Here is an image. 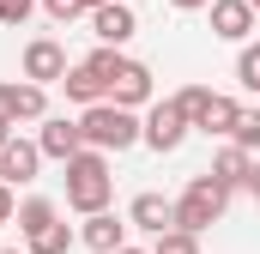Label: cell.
Returning <instances> with one entry per match:
<instances>
[{"mask_svg": "<svg viewBox=\"0 0 260 254\" xmlns=\"http://www.w3.org/2000/svg\"><path fill=\"white\" fill-rule=\"evenodd\" d=\"M109 200H115V176H109V157L103 151H79L73 164H67V206L79 212V218H91V212H109Z\"/></svg>", "mask_w": 260, "mask_h": 254, "instance_id": "1", "label": "cell"}, {"mask_svg": "<svg viewBox=\"0 0 260 254\" xmlns=\"http://www.w3.org/2000/svg\"><path fill=\"white\" fill-rule=\"evenodd\" d=\"M79 133H85V145H91V151H103V157H109V151L139 145V133H145V127H139V115H133V109L97 103V109H85V115H79Z\"/></svg>", "mask_w": 260, "mask_h": 254, "instance_id": "2", "label": "cell"}, {"mask_svg": "<svg viewBox=\"0 0 260 254\" xmlns=\"http://www.w3.org/2000/svg\"><path fill=\"white\" fill-rule=\"evenodd\" d=\"M224 206H230V194L218 188L212 176H194L188 188L176 194V230H188V236H200V230H212V224L224 218Z\"/></svg>", "mask_w": 260, "mask_h": 254, "instance_id": "3", "label": "cell"}, {"mask_svg": "<svg viewBox=\"0 0 260 254\" xmlns=\"http://www.w3.org/2000/svg\"><path fill=\"white\" fill-rule=\"evenodd\" d=\"M139 127H145L139 139H145L151 151H176V145H182V139L194 133V127H188V115L176 109V97H157V103H151V109L139 115Z\"/></svg>", "mask_w": 260, "mask_h": 254, "instance_id": "4", "label": "cell"}, {"mask_svg": "<svg viewBox=\"0 0 260 254\" xmlns=\"http://www.w3.org/2000/svg\"><path fill=\"white\" fill-rule=\"evenodd\" d=\"M0 121H12V127H24V121H49V91L43 85H30V79H6L0 85Z\"/></svg>", "mask_w": 260, "mask_h": 254, "instance_id": "5", "label": "cell"}, {"mask_svg": "<svg viewBox=\"0 0 260 254\" xmlns=\"http://www.w3.org/2000/svg\"><path fill=\"white\" fill-rule=\"evenodd\" d=\"M24 79L43 85V91L67 79V49L55 43V37H30V43H24Z\"/></svg>", "mask_w": 260, "mask_h": 254, "instance_id": "6", "label": "cell"}, {"mask_svg": "<svg viewBox=\"0 0 260 254\" xmlns=\"http://www.w3.org/2000/svg\"><path fill=\"white\" fill-rule=\"evenodd\" d=\"M91 30H97V49H127L133 30H139V18H133L127 0H109V6L91 12Z\"/></svg>", "mask_w": 260, "mask_h": 254, "instance_id": "7", "label": "cell"}, {"mask_svg": "<svg viewBox=\"0 0 260 254\" xmlns=\"http://www.w3.org/2000/svg\"><path fill=\"white\" fill-rule=\"evenodd\" d=\"M109 103H115V109H133V115H139V109H151V103H157L151 67H145V61H127V73L109 85Z\"/></svg>", "mask_w": 260, "mask_h": 254, "instance_id": "8", "label": "cell"}, {"mask_svg": "<svg viewBox=\"0 0 260 254\" xmlns=\"http://www.w3.org/2000/svg\"><path fill=\"white\" fill-rule=\"evenodd\" d=\"M37 170H43V151H37V139H6L0 145V182L6 188H24V182H37Z\"/></svg>", "mask_w": 260, "mask_h": 254, "instance_id": "9", "label": "cell"}, {"mask_svg": "<svg viewBox=\"0 0 260 254\" xmlns=\"http://www.w3.org/2000/svg\"><path fill=\"white\" fill-rule=\"evenodd\" d=\"M206 12H212V37H218V43H248L254 24H260L248 0H212Z\"/></svg>", "mask_w": 260, "mask_h": 254, "instance_id": "10", "label": "cell"}, {"mask_svg": "<svg viewBox=\"0 0 260 254\" xmlns=\"http://www.w3.org/2000/svg\"><path fill=\"white\" fill-rule=\"evenodd\" d=\"M37 151H43V157H55V164H73V157L85 151V133H79V121L49 115V121L37 127Z\"/></svg>", "mask_w": 260, "mask_h": 254, "instance_id": "11", "label": "cell"}, {"mask_svg": "<svg viewBox=\"0 0 260 254\" xmlns=\"http://www.w3.org/2000/svg\"><path fill=\"white\" fill-rule=\"evenodd\" d=\"M127 224H133V230H145L151 242H157V236H170V230H176V200H164V194H133Z\"/></svg>", "mask_w": 260, "mask_h": 254, "instance_id": "12", "label": "cell"}, {"mask_svg": "<svg viewBox=\"0 0 260 254\" xmlns=\"http://www.w3.org/2000/svg\"><path fill=\"white\" fill-rule=\"evenodd\" d=\"M206 176H212L224 194H236V188H248V176H254V157H248L242 145H230V139H224V145L212 151V170H206Z\"/></svg>", "mask_w": 260, "mask_h": 254, "instance_id": "13", "label": "cell"}, {"mask_svg": "<svg viewBox=\"0 0 260 254\" xmlns=\"http://www.w3.org/2000/svg\"><path fill=\"white\" fill-rule=\"evenodd\" d=\"M79 242H85V248H97V254L127 248V218H115V212H91V218L79 224Z\"/></svg>", "mask_w": 260, "mask_h": 254, "instance_id": "14", "label": "cell"}, {"mask_svg": "<svg viewBox=\"0 0 260 254\" xmlns=\"http://www.w3.org/2000/svg\"><path fill=\"white\" fill-rule=\"evenodd\" d=\"M61 91H67V103H85V109H97V103H109V85L91 73V67L79 61V67H67V79H61Z\"/></svg>", "mask_w": 260, "mask_h": 254, "instance_id": "15", "label": "cell"}, {"mask_svg": "<svg viewBox=\"0 0 260 254\" xmlns=\"http://www.w3.org/2000/svg\"><path fill=\"white\" fill-rule=\"evenodd\" d=\"M55 218H61V212H55V200H43V194H30V200H18V218H12V224H18L24 236H37V230H49Z\"/></svg>", "mask_w": 260, "mask_h": 254, "instance_id": "16", "label": "cell"}, {"mask_svg": "<svg viewBox=\"0 0 260 254\" xmlns=\"http://www.w3.org/2000/svg\"><path fill=\"white\" fill-rule=\"evenodd\" d=\"M73 242H79V236H73V224H61V218H55L49 230L24 236V254H73Z\"/></svg>", "mask_w": 260, "mask_h": 254, "instance_id": "17", "label": "cell"}, {"mask_svg": "<svg viewBox=\"0 0 260 254\" xmlns=\"http://www.w3.org/2000/svg\"><path fill=\"white\" fill-rule=\"evenodd\" d=\"M236 115H242V103L236 97H212V109H206V121H200V133H218V139H230V127H236Z\"/></svg>", "mask_w": 260, "mask_h": 254, "instance_id": "18", "label": "cell"}, {"mask_svg": "<svg viewBox=\"0 0 260 254\" xmlns=\"http://www.w3.org/2000/svg\"><path fill=\"white\" fill-rule=\"evenodd\" d=\"M85 67H91L103 85H115V79L127 73V55H121V49H91V55H85Z\"/></svg>", "mask_w": 260, "mask_h": 254, "instance_id": "19", "label": "cell"}, {"mask_svg": "<svg viewBox=\"0 0 260 254\" xmlns=\"http://www.w3.org/2000/svg\"><path fill=\"white\" fill-rule=\"evenodd\" d=\"M212 97H218V91H206V85H188V91H176V109L188 115V127H200V121H206Z\"/></svg>", "mask_w": 260, "mask_h": 254, "instance_id": "20", "label": "cell"}, {"mask_svg": "<svg viewBox=\"0 0 260 254\" xmlns=\"http://www.w3.org/2000/svg\"><path fill=\"white\" fill-rule=\"evenodd\" d=\"M230 145H242L248 157H260V109H242L236 127H230Z\"/></svg>", "mask_w": 260, "mask_h": 254, "instance_id": "21", "label": "cell"}, {"mask_svg": "<svg viewBox=\"0 0 260 254\" xmlns=\"http://www.w3.org/2000/svg\"><path fill=\"white\" fill-rule=\"evenodd\" d=\"M236 79H242L248 91H260V43H242V55H236Z\"/></svg>", "mask_w": 260, "mask_h": 254, "instance_id": "22", "label": "cell"}, {"mask_svg": "<svg viewBox=\"0 0 260 254\" xmlns=\"http://www.w3.org/2000/svg\"><path fill=\"white\" fill-rule=\"evenodd\" d=\"M151 254H200V236H188V230H170V236H157V242H151Z\"/></svg>", "mask_w": 260, "mask_h": 254, "instance_id": "23", "label": "cell"}, {"mask_svg": "<svg viewBox=\"0 0 260 254\" xmlns=\"http://www.w3.org/2000/svg\"><path fill=\"white\" fill-rule=\"evenodd\" d=\"M30 12H37V0H0V24H6V30L30 24Z\"/></svg>", "mask_w": 260, "mask_h": 254, "instance_id": "24", "label": "cell"}, {"mask_svg": "<svg viewBox=\"0 0 260 254\" xmlns=\"http://www.w3.org/2000/svg\"><path fill=\"white\" fill-rule=\"evenodd\" d=\"M43 12H49L55 24H73V18H79L85 6H79V0H43Z\"/></svg>", "mask_w": 260, "mask_h": 254, "instance_id": "25", "label": "cell"}, {"mask_svg": "<svg viewBox=\"0 0 260 254\" xmlns=\"http://www.w3.org/2000/svg\"><path fill=\"white\" fill-rule=\"evenodd\" d=\"M12 218H18V200H12V188H6V182H0V224H12Z\"/></svg>", "mask_w": 260, "mask_h": 254, "instance_id": "26", "label": "cell"}, {"mask_svg": "<svg viewBox=\"0 0 260 254\" xmlns=\"http://www.w3.org/2000/svg\"><path fill=\"white\" fill-rule=\"evenodd\" d=\"M176 12H200V6H212V0H170Z\"/></svg>", "mask_w": 260, "mask_h": 254, "instance_id": "27", "label": "cell"}, {"mask_svg": "<svg viewBox=\"0 0 260 254\" xmlns=\"http://www.w3.org/2000/svg\"><path fill=\"white\" fill-rule=\"evenodd\" d=\"M248 194L260 200V157H254V176H248Z\"/></svg>", "mask_w": 260, "mask_h": 254, "instance_id": "28", "label": "cell"}, {"mask_svg": "<svg viewBox=\"0 0 260 254\" xmlns=\"http://www.w3.org/2000/svg\"><path fill=\"white\" fill-rule=\"evenodd\" d=\"M12 133H18V127H12V121H0V145H6V139H12Z\"/></svg>", "mask_w": 260, "mask_h": 254, "instance_id": "29", "label": "cell"}, {"mask_svg": "<svg viewBox=\"0 0 260 254\" xmlns=\"http://www.w3.org/2000/svg\"><path fill=\"white\" fill-rule=\"evenodd\" d=\"M79 6H85V12H97V6H109V0H79Z\"/></svg>", "mask_w": 260, "mask_h": 254, "instance_id": "30", "label": "cell"}, {"mask_svg": "<svg viewBox=\"0 0 260 254\" xmlns=\"http://www.w3.org/2000/svg\"><path fill=\"white\" fill-rule=\"evenodd\" d=\"M115 254H151V248H133V242H127V248H115Z\"/></svg>", "mask_w": 260, "mask_h": 254, "instance_id": "31", "label": "cell"}, {"mask_svg": "<svg viewBox=\"0 0 260 254\" xmlns=\"http://www.w3.org/2000/svg\"><path fill=\"white\" fill-rule=\"evenodd\" d=\"M248 6H254V18H260V0H248Z\"/></svg>", "mask_w": 260, "mask_h": 254, "instance_id": "32", "label": "cell"}, {"mask_svg": "<svg viewBox=\"0 0 260 254\" xmlns=\"http://www.w3.org/2000/svg\"><path fill=\"white\" fill-rule=\"evenodd\" d=\"M0 254H24V248H0Z\"/></svg>", "mask_w": 260, "mask_h": 254, "instance_id": "33", "label": "cell"}]
</instances>
